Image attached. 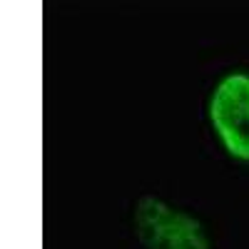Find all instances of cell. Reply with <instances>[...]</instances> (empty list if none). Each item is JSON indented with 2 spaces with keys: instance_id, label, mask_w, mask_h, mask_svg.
I'll return each instance as SVG.
<instances>
[{
  "instance_id": "1",
  "label": "cell",
  "mask_w": 249,
  "mask_h": 249,
  "mask_svg": "<svg viewBox=\"0 0 249 249\" xmlns=\"http://www.w3.org/2000/svg\"><path fill=\"white\" fill-rule=\"evenodd\" d=\"M135 230L147 249H210L202 224L157 197H142L135 210Z\"/></svg>"
},
{
  "instance_id": "2",
  "label": "cell",
  "mask_w": 249,
  "mask_h": 249,
  "mask_svg": "<svg viewBox=\"0 0 249 249\" xmlns=\"http://www.w3.org/2000/svg\"><path fill=\"white\" fill-rule=\"evenodd\" d=\"M210 120L232 157L249 162V75L232 72L219 80L210 100Z\"/></svg>"
}]
</instances>
